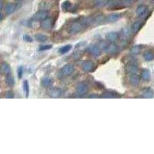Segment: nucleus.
<instances>
[{
	"label": "nucleus",
	"instance_id": "obj_23",
	"mask_svg": "<svg viewBox=\"0 0 154 154\" xmlns=\"http://www.w3.org/2000/svg\"><path fill=\"white\" fill-rule=\"evenodd\" d=\"M71 49H72V46L66 45L64 46L61 47L60 49H59V52L60 54H65V53L69 52V51L71 50Z\"/></svg>",
	"mask_w": 154,
	"mask_h": 154
},
{
	"label": "nucleus",
	"instance_id": "obj_13",
	"mask_svg": "<svg viewBox=\"0 0 154 154\" xmlns=\"http://www.w3.org/2000/svg\"><path fill=\"white\" fill-rule=\"evenodd\" d=\"M53 20L50 18H46L41 22V27L44 29H49L53 26Z\"/></svg>",
	"mask_w": 154,
	"mask_h": 154
},
{
	"label": "nucleus",
	"instance_id": "obj_8",
	"mask_svg": "<svg viewBox=\"0 0 154 154\" xmlns=\"http://www.w3.org/2000/svg\"><path fill=\"white\" fill-rule=\"evenodd\" d=\"M141 96L143 98H146V99H151L153 98L154 96V91L153 89L150 87L145 88L141 92Z\"/></svg>",
	"mask_w": 154,
	"mask_h": 154
},
{
	"label": "nucleus",
	"instance_id": "obj_1",
	"mask_svg": "<svg viewBox=\"0 0 154 154\" xmlns=\"http://www.w3.org/2000/svg\"><path fill=\"white\" fill-rule=\"evenodd\" d=\"M86 27L81 23V22L77 19L76 21L72 22L68 27V33L70 34H77L82 32Z\"/></svg>",
	"mask_w": 154,
	"mask_h": 154
},
{
	"label": "nucleus",
	"instance_id": "obj_15",
	"mask_svg": "<svg viewBox=\"0 0 154 154\" xmlns=\"http://www.w3.org/2000/svg\"><path fill=\"white\" fill-rule=\"evenodd\" d=\"M102 97L106 99H113V98L119 97V95L116 92L113 91H106L102 94Z\"/></svg>",
	"mask_w": 154,
	"mask_h": 154
},
{
	"label": "nucleus",
	"instance_id": "obj_35",
	"mask_svg": "<svg viewBox=\"0 0 154 154\" xmlns=\"http://www.w3.org/2000/svg\"><path fill=\"white\" fill-rule=\"evenodd\" d=\"M3 9V3H2V0H1V10Z\"/></svg>",
	"mask_w": 154,
	"mask_h": 154
},
{
	"label": "nucleus",
	"instance_id": "obj_28",
	"mask_svg": "<svg viewBox=\"0 0 154 154\" xmlns=\"http://www.w3.org/2000/svg\"><path fill=\"white\" fill-rule=\"evenodd\" d=\"M141 28V23L140 22H136L133 25V30L134 33H137Z\"/></svg>",
	"mask_w": 154,
	"mask_h": 154
},
{
	"label": "nucleus",
	"instance_id": "obj_24",
	"mask_svg": "<svg viewBox=\"0 0 154 154\" xmlns=\"http://www.w3.org/2000/svg\"><path fill=\"white\" fill-rule=\"evenodd\" d=\"M35 39L39 42H46L47 41L48 37H47V35H44V34L38 33L35 35Z\"/></svg>",
	"mask_w": 154,
	"mask_h": 154
},
{
	"label": "nucleus",
	"instance_id": "obj_5",
	"mask_svg": "<svg viewBox=\"0 0 154 154\" xmlns=\"http://www.w3.org/2000/svg\"><path fill=\"white\" fill-rule=\"evenodd\" d=\"M75 71V67L74 66H72L71 64H67L65 65L63 68L61 69V72L63 76H68L72 75Z\"/></svg>",
	"mask_w": 154,
	"mask_h": 154
},
{
	"label": "nucleus",
	"instance_id": "obj_16",
	"mask_svg": "<svg viewBox=\"0 0 154 154\" xmlns=\"http://www.w3.org/2000/svg\"><path fill=\"white\" fill-rule=\"evenodd\" d=\"M140 78L137 74L130 75L129 76V82L132 86H137L140 84Z\"/></svg>",
	"mask_w": 154,
	"mask_h": 154
},
{
	"label": "nucleus",
	"instance_id": "obj_31",
	"mask_svg": "<svg viewBox=\"0 0 154 154\" xmlns=\"http://www.w3.org/2000/svg\"><path fill=\"white\" fill-rule=\"evenodd\" d=\"M22 74H23V67H20L18 68V76H19V78L21 79Z\"/></svg>",
	"mask_w": 154,
	"mask_h": 154
},
{
	"label": "nucleus",
	"instance_id": "obj_32",
	"mask_svg": "<svg viewBox=\"0 0 154 154\" xmlns=\"http://www.w3.org/2000/svg\"><path fill=\"white\" fill-rule=\"evenodd\" d=\"M23 39L25 40V42H28V43H32V42L33 41L32 37L30 35H23Z\"/></svg>",
	"mask_w": 154,
	"mask_h": 154
},
{
	"label": "nucleus",
	"instance_id": "obj_14",
	"mask_svg": "<svg viewBox=\"0 0 154 154\" xmlns=\"http://www.w3.org/2000/svg\"><path fill=\"white\" fill-rule=\"evenodd\" d=\"M119 38V35L117 34V33L115 32H111L106 35V40L109 42V43H113L117 41V39Z\"/></svg>",
	"mask_w": 154,
	"mask_h": 154
},
{
	"label": "nucleus",
	"instance_id": "obj_25",
	"mask_svg": "<svg viewBox=\"0 0 154 154\" xmlns=\"http://www.w3.org/2000/svg\"><path fill=\"white\" fill-rule=\"evenodd\" d=\"M62 9H63L64 11H68L71 9L72 7V4H71V2L69 1H65L62 3Z\"/></svg>",
	"mask_w": 154,
	"mask_h": 154
},
{
	"label": "nucleus",
	"instance_id": "obj_21",
	"mask_svg": "<svg viewBox=\"0 0 154 154\" xmlns=\"http://www.w3.org/2000/svg\"><path fill=\"white\" fill-rule=\"evenodd\" d=\"M141 77L144 81H148L150 80V77H151V74H150V70L148 69H143L141 72Z\"/></svg>",
	"mask_w": 154,
	"mask_h": 154
},
{
	"label": "nucleus",
	"instance_id": "obj_9",
	"mask_svg": "<svg viewBox=\"0 0 154 154\" xmlns=\"http://www.w3.org/2000/svg\"><path fill=\"white\" fill-rule=\"evenodd\" d=\"M16 9V5L12 2H9L5 6V12L7 15H11Z\"/></svg>",
	"mask_w": 154,
	"mask_h": 154
},
{
	"label": "nucleus",
	"instance_id": "obj_34",
	"mask_svg": "<svg viewBox=\"0 0 154 154\" xmlns=\"http://www.w3.org/2000/svg\"><path fill=\"white\" fill-rule=\"evenodd\" d=\"M123 1H124V2H125L126 4L130 5L133 3V2L134 1V0H123Z\"/></svg>",
	"mask_w": 154,
	"mask_h": 154
},
{
	"label": "nucleus",
	"instance_id": "obj_10",
	"mask_svg": "<svg viewBox=\"0 0 154 154\" xmlns=\"http://www.w3.org/2000/svg\"><path fill=\"white\" fill-rule=\"evenodd\" d=\"M136 14L138 17H143L147 14V8L145 6H140L136 10Z\"/></svg>",
	"mask_w": 154,
	"mask_h": 154
},
{
	"label": "nucleus",
	"instance_id": "obj_27",
	"mask_svg": "<svg viewBox=\"0 0 154 154\" xmlns=\"http://www.w3.org/2000/svg\"><path fill=\"white\" fill-rule=\"evenodd\" d=\"M104 20H105V18H104V16H103V15L96 16V17L93 19V22H96V23L100 24V23H101V22H103L104 21Z\"/></svg>",
	"mask_w": 154,
	"mask_h": 154
},
{
	"label": "nucleus",
	"instance_id": "obj_33",
	"mask_svg": "<svg viewBox=\"0 0 154 154\" xmlns=\"http://www.w3.org/2000/svg\"><path fill=\"white\" fill-rule=\"evenodd\" d=\"M106 0H96V4L99 6H104L106 4Z\"/></svg>",
	"mask_w": 154,
	"mask_h": 154
},
{
	"label": "nucleus",
	"instance_id": "obj_6",
	"mask_svg": "<svg viewBox=\"0 0 154 154\" xmlns=\"http://www.w3.org/2000/svg\"><path fill=\"white\" fill-rule=\"evenodd\" d=\"M94 63L93 61L86 60L82 65V69L85 72H93L94 70Z\"/></svg>",
	"mask_w": 154,
	"mask_h": 154
},
{
	"label": "nucleus",
	"instance_id": "obj_12",
	"mask_svg": "<svg viewBox=\"0 0 154 154\" xmlns=\"http://www.w3.org/2000/svg\"><path fill=\"white\" fill-rule=\"evenodd\" d=\"M103 50L109 53H117V46L113 44H105L103 46Z\"/></svg>",
	"mask_w": 154,
	"mask_h": 154
},
{
	"label": "nucleus",
	"instance_id": "obj_30",
	"mask_svg": "<svg viewBox=\"0 0 154 154\" xmlns=\"http://www.w3.org/2000/svg\"><path fill=\"white\" fill-rule=\"evenodd\" d=\"M6 97L9 98V99H12V98H14V93L13 92L11 91V90H9V91L6 92Z\"/></svg>",
	"mask_w": 154,
	"mask_h": 154
},
{
	"label": "nucleus",
	"instance_id": "obj_26",
	"mask_svg": "<svg viewBox=\"0 0 154 154\" xmlns=\"http://www.w3.org/2000/svg\"><path fill=\"white\" fill-rule=\"evenodd\" d=\"M23 88H24V92H25V96L26 97H28L29 95V82H28L27 80H25L23 82Z\"/></svg>",
	"mask_w": 154,
	"mask_h": 154
},
{
	"label": "nucleus",
	"instance_id": "obj_22",
	"mask_svg": "<svg viewBox=\"0 0 154 154\" xmlns=\"http://www.w3.org/2000/svg\"><path fill=\"white\" fill-rule=\"evenodd\" d=\"M143 58L146 61H152L154 59V54L151 51H146L143 53Z\"/></svg>",
	"mask_w": 154,
	"mask_h": 154
},
{
	"label": "nucleus",
	"instance_id": "obj_11",
	"mask_svg": "<svg viewBox=\"0 0 154 154\" xmlns=\"http://www.w3.org/2000/svg\"><path fill=\"white\" fill-rule=\"evenodd\" d=\"M121 17H122V14L113 13L107 16V17L106 18V20L109 22H115L117 20H119Z\"/></svg>",
	"mask_w": 154,
	"mask_h": 154
},
{
	"label": "nucleus",
	"instance_id": "obj_7",
	"mask_svg": "<svg viewBox=\"0 0 154 154\" xmlns=\"http://www.w3.org/2000/svg\"><path fill=\"white\" fill-rule=\"evenodd\" d=\"M88 90H89V87L86 84L80 83L76 87V93L78 94L79 96H84L88 92Z\"/></svg>",
	"mask_w": 154,
	"mask_h": 154
},
{
	"label": "nucleus",
	"instance_id": "obj_20",
	"mask_svg": "<svg viewBox=\"0 0 154 154\" xmlns=\"http://www.w3.org/2000/svg\"><path fill=\"white\" fill-rule=\"evenodd\" d=\"M49 96H52V97H59L61 95V91L57 88H53V89L49 90Z\"/></svg>",
	"mask_w": 154,
	"mask_h": 154
},
{
	"label": "nucleus",
	"instance_id": "obj_19",
	"mask_svg": "<svg viewBox=\"0 0 154 154\" xmlns=\"http://www.w3.org/2000/svg\"><path fill=\"white\" fill-rule=\"evenodd\" d=\"M42 85H43L44 87H49L53 85V80L49 77H44V78L42 79Z\"/></svg>",
	"mask_w": 154,
	"mask_h": 154
},
{
	"label": "nucleus",
	"instance_id": "obj_2",
	"mask_svg": "<svg viewBox=\"0 0 154 154\" xmlns=\"http://www.w3.org/2000/svg\"><path fill=\"white\" fill-rule=\"evenodd\" d=\"M86 52L93 56H100L102 53V51L99 46L96 45H90L86 48Z\"/></svg>",
	"mask_w": 154,
	"mask_h": 154
},
{
	"label": "nucleus",
	"instance_id": "obj_18",
	"mask_svg": "<svg viewBox=\"0 0 154 154\" xmlns=\"http://www.w3.org/2000/svg\"><path fill=\"white\" fill-rule=\"evenodd\" d=\"M6 83L7 84V86L12 87L15 85V79H14L13 76L11 74L6 75Z\"/></svg>",
	"mask_w": 154,
	"mask_h": 154
},
{
	"label": "nucleus",
	"instance_id": "obj_17",
	"mask_svg": "<svg viewBox=\"0 0 154 154\" xmlns=\"http://www.w3.org/2000/svg\"><path fill=\"white\" fill-rule=\"evenodd\" d=\"M1 70H2V73H4L6 75L10 74L11 72V68H10V66L6 62H3L2 63V66H1Z\"/></svg>",
	"mask_w": 154,
	"mask_h": 154
},
{
	"label": "nucleus",
	"instance_id": "obj_29",
	"mask_svg": "<svg viewBox=\"0 0 154 154\" xmlns=\"http://www.w3.org/2000/svg\"><path fill=\"white\" fill-rule=\"evenodd\" d=\"M53 46L52 45H44V46H39V51H45V50H48V49H52Z\"/></svg>",
	"mask_w": 154,
	"mask_h": 154
},
{
	"label": "nucleus",
	"instance_id": "obj_4",
	"mask_svg": "<svg viewBox=\"0 0 154 154\" xmlns=\"http://www.w3.org/2000/svg\"><path fill=\"white\" fill-rule=\"evenodd\" d=\"M138 70H139L138 65H137L136 63H134V62L129 63V64L127 65V67H126V71H127V72L130 75L137 74Z\"/></svg>",
	"mask_w": 154,
	"mask_h": 154
},
{
	"label": "nucleus",
	"instance_id": "obj_3",
	"mask_svg": "<svg viewBox=\"0 0 154 154\" xmlns=\"http://www.w3.org/2000/svg\"><path fill=\"white\" fill-rule=\"evenodd\" d=\"M48 17V12L46 10H39L33 15L32 20L34 21H43Z\"/></svg>",
	"mask_w": 154,
	"mask_h": 154
}]
</instances>
